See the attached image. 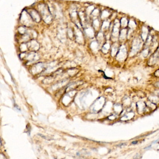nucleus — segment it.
Here are the masks:
<instances>
[{
    "label": "nucleus",
    "mask_w": 159,
    "mask_h": 159,
    "mask_svg": "<svg viewBox=\"0 0 159 159\" xmlns=\"http://www.w3.org/2000/svg\"><path fill=\"white\" fill-rule=\"evenodd\" d=\"M126 145L125 143H122V144H119V145H118L117 146V147H121V146H123V145Z\"/></svg>",
    "instance_id": "f257e3e1"
},
{
    "label": "nucleus",
    "mask_w": 159,
    "mask_h": 159,
    "mask_svg": "<svg viewBox=\"0 0 159 159\" xmlns=\"http://www.w3.org/2000/svg\"></svg>",
    "instance_id": "7ed1b4c3"
},
{
    "label": "nucleus",
    "mask_w": 159,
    "mask_h": 159,
    "mask_svg": "<svg viewBox=\"0 0 159 159\" xmlns=\"http://www.w3.org/2000/svg\"><path fill=\"white\" fill-rule=\"evenodd\" d=\"M137 141H134V142H132V144H137Z\"/></svg>",
    "instance_id": "f03ea898"
}]
</instances>
